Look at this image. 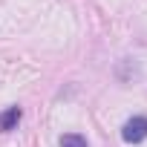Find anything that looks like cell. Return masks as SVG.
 <instances>
[{
    "instance_id": "obj_3",
    "label": "cell",
    "mask_w": 147,
    "mask_h": 147,
    "mask_svg": "<svg viewBox=\"0 0 147 147\" xmlns=\"http://www.w3.org/2000/svg\"><path fill=\"white\" fill-rule=\"evenodd\" d=\"M61 147H90V144H87V138L81 133H63L61 136Z\"/></svg>"
},
{
    "instance_id": "obj_2",
    "label": "cell",
    "mask_w": 147,
    "mask_h": 147,
    "mask_svg": "<svg viewBox=\"0 0 147 147\" xmlns=\"http://www.w3.org/2000/svg\"><path fill=\"white\" fill-rule=\"evenodd\" d=\"M20 118H23V110H20V107H9V110H3V113H0V133L15 130V127L20 124Z\"/></svg>"
},
{
    "instance_id": "obj_1",
    "label": "cell",
    "mask_w": 147,
    "mask_h": 147,
    "mask_svg": "<svg viewBox=\"0 0 147 147\" xmlns=\"http://www.w3.org/2000/svg\"><path fill=\"white\" fill-rule=\"evenodd\" d=\"M121 138H124L127 144H141V141L147 138V115H133V118H127L124 127H121Z\"/></svg>"
}]
</instances>
